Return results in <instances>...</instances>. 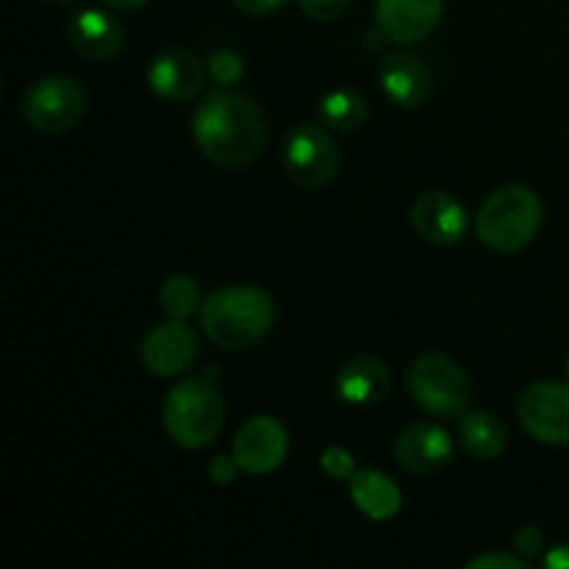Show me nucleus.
<instances>
[{
	"instance_id": "obj_1",
	"label": "nucleus",
	"mask_w": 569,
	"mask_h": 569,
	"mask_svg": "<svg viewBox=\"0 0 569 569\" xmlns=\"http://www.w3.org/2000/svg\"><path fill=\"white\" fill-rule=\"evenodd\" d=\"M192 137L200 153L222 170L253 164L267 144V120L250 94L217 89L192 114Z\"/></svg>"
},
{
	"instance_id": "obj_2",
	"label": "nucleus",
	"mask_w": 569,
	"mask_h": 569,
	"mask_svg": "<svg viewBox=\"0 0 569 569\" xmlns=\"http://www.w3.org/2000/svg\"><path fill=\"white\" fill-rule=\"evenodd\" d=\"M276 303L259 287H222L200 306V328L206 339L222 350H248L270 333Z\"/></svg>"
},
{
	"instance_id": "obj_3",
	"label": "nucleus",
	"mask_w": 569,
	"mask_h": 569,
	"mask_svg": "<svg viewBox=\"0 0 569 569\" xmlns=\"http://www.w3.org/2000/svg\"><path fill=\"white\" fill-rule=\"evenodd\" d=\"M167 437L187 450L209 448L226 426V398L211 376L187 378L167 392L161 403Z\"/></svg>"
},
{
	"instance_id": "obj_4",
	"label": "nucleus",
	"mask_w": 569,
	"mask_h": 569,
	"mask_svg": "<svg viewBox=\"0 0 569 569\" xmlns=\"http://www.w3.org/2000/svg\"><path fill=\"white\" fill-rule=\"evenodd\" d=\"M542 200L531 187L506 183L495 189L476 214V237L495 253H520L537 239Z\"/></svg>"
},
{
	"instance_id": "obj_5",
	"label": "nucleus",
	"mask_w": 569,
	"mask_h": 569,
	"mask_svg": "<svg viewBox=\"0 0 569 569\" xmlns=\"http://www.w3.org/2000/svg\"><path fill=\"white\" fill-rule=\"evenodd\" d=\"M409 392L420 409L439 420H459L472 400V387L459 361L445 353H426L409 367Z\"/></svg>"
},
{
	"instance_id": "obj_6",
	"label": "nucleus",
	"mask_w": 569,
	"mask_h": 569,
	"mask_svg": "<svg viewBox=\"0 0 569 569\" xmlns=\"http://www.w3.org/2000/svg\"><path fill=\"white\" fill-rule=\"evenodd\" d=\"M87 89L72 76H42L28 87L22 98V114L39 133H67L87 114Z\"/></svg>"
},
{
	"instance_id": "obj_7",
	"label": "nucleus",
	"mask_w": 569,
	"mask_h": 569,
	"mask_svg": "<svg viewBox=\"0 0 569 569\" xmlns=\"http://www.w3.org/2000/svg\"><path fill=\"white\" fill-rule=\"evenodd\" d=\"M283 170L303 189H322L337 178L339 150L331 133L315 122H298L283 142Z\"/></svg>"
},
{
	"instance_id": "obj_8",
	"label": "nucleus",
	"mask_w": 569,
	"mask_h": 569,
	"mask_svg": "<svg viewBox=\"0 0 569 569\" xmlns=\"http://www.w3.org/2000/svg\"><path fill=\"white\" fill-rule=\"evenodd\" d=\"M517 420L542 445H569V381H539L522 389Z\"/></svg>"
},
{
	"instance_id": "obj_9",
	"label": "nucleus",
	"mask_w": 569,
	"mask_h": 569,
	"mask_svg": "<svg viewBox=\"0 0 569 569\" xmlns=\"http://www.w3.org/2000/svg\"><path fill=\"white\" fill-rule=\"evenodd\" d=\"M231 453L248 476H270L289 456L287 426L270 415L250 417L233 437Z\"/></svg>"
},
{
	"instance_id": "obj_10",
	"label": "nucleus",
	"mask_w": 569,
	"mask_h": 569,
	"mask_svg": "<svg viewBox=\"0 0 569 569\" xmlns=\"http://www.w3.org/2000/svg\"><path fill=\"white\" fill-rule=\"evenodd\" d=\"M200 353V337L187 320L159 322L142 339V365L150 376L172 378L187 372Z\"/></svg>"
},
{
	"instance_id": "obj_11",
	"label": "nucleus",
	"mask_w": 569,
	"mask_h": 569,
	"mask_svg": "<svg viewBox=\"0 0 569 569\" xmlns=\"http://www.w3.org/2000/svg\"><path fill=\"white\" fill-rule=\"evenodd\" d=\"M395 461L415 476H437L453 461V437L437 422H411L395 437Z\"/></svg>"
},
{
	"instance_id": "obj_12",
	"label": "nucleus",
	"mask_w": 569,
	"mask_h": 569,
	"mask_svg": "<svg viewBox=\"0 0 569 569\" xmlns=\"http://www.w3.org/2000/svg\"><path fill=\"white\" fill-rule=\"evenodd\" d=\"M209 67L194 53L181 48L164 50L148 64V87L167 103H189L203 89Z\"/></svg>"
},
{
	"instance_id": "obj_13",
	"label": "nucleus",
	"mask_w": 569,
	"mask_h": 569,
	"mask_svg": "<svg viewBox=\"0 0 569 569\" xmlns=\"http://www.w3.org/2000/svg\"><path fill=\"white\" fill-rule=\"evenodd\" d=\"M445 14V0H376V26L395 44L431 37Z\"/></svg>"
},
{
	"instance_id": "obj_14",
	"label": "nucleus",
	"mask_w": 569,
	"mask_h": 569,
	"mask_svg": "<svg viewBox=\"0 0 569 569\" xmlns=\"http://www.w3.org/2000/svg\"><path fill=\"white\" fill-rule=\"evenodd\" d=\"M411 226L417 237L431 244H456L467 237L470 228V214L465 203L442 189L422 192L411 206Z\"/></svg>"
},
{
	"instance_id": "obj_15",
	"label": "nucleus",
	"mask_w": 569,
	"mask_h": 569,
	"mask_svg": "<svg viewBox=\"0 0 569 569\" xmlns=\"http://www.w3.org/2000/svg\"><path fill=\"white\" fill-rule=\"evenodd\" d=\"M67 37L78 56L89 61H111L120 56L126 28L111 11L81 9L67 22Z\"/></svg>"
},
{
	"instance_id": "obj_16",
	"label": "nucleus",
	"mask_w": 569,
	"mask_h": 569,
	"mask_svg": "<svg viewBox=\"0 0 569 569\" xmlns=\"http://www.w3.org/2000/svg\"><path fill=\"white\" fill-rule=\"evenodd\" d=\"M378 78H381V89L389 98V103L400 106V109H420L431 98V70L415 53H406V50L389 53L381 61Z\"/></svg>"
},
{
	"instance_id": "obj_17",
	"label": "nucleus",
	"mask_w": 569,
	"mask_h": 569,
	"mask_svg": "<svg viewBox=\"0 0 569 569\" xmlns=\"http://www.w3.org/2000/svg\"><path fill=\"white\" fill-rule=\"evenodd\" d=\"M389 389H392V372H389L387 361L376 359V356H356V359L345 361L342 370L333 378L337 398L356 409H370V406L381 403Z\"/></svg>"
},
{
	"instance_id": "obj_18",
	"label": "nucleus",
	"mask_w": 569,
	"mask_h": 569,
	"mask_svg": "<svg viewBox=\"0 0 569 569\" xmlns=\"http://www.w3.org/2000/svg\"><path fill=\"white\" fill-rule=\"evenodd\" d=\"M348 492L356 509L367 520H395L400 515V509H403V492H400V487L387 472L376 470V467H359L348 478Z\"/></svg>"
},
{
	"instance_id": "obj_19",
	"label": "nucleus",
	"mask_w": 569,
	"mask_h": 569,
	"mask_svg": "<svg viewBox=\"0 0 569 569\" xmlns=\"http://www.w3.org/2000/svg\"><path fill=\"white\" fill-rule=\"evenodd\" d=\"M506 442H509V433H506L500 417H495L492 411H465L459 417V445L472 459H498L506 450Z\"/></svg>"
},
{
	"instance_id": "obj_20",
	"label": "nucleus",
	"mask_w": 569,
	"mask_h": 569,
	"mask_svg": "<svg viewBox=\"0 0 569 569\" xmlns=\"http://www.w3.org/2000/svg\"><path fill=\"white\" fill-rule=\"evenodd\" d=\"M367 114H370V106L359 89H333L317 106V117L322 126L342 133L359 131L367 122Z\"/></svg>"
},
{
	"instance_id": "obj_21",
	"label": "nucleus",
	"mask_w": 569,
	"mask_h": 569,
	"mask_svg": "<svg viewBox=\"0 0 569 569\" xmlns=\"http://www.w3.org/2000/svg\"><path fill=\"white\" fill-rule=\"evenodd\" d=\"M159 306L167 317L172 320H189L192 315L200 311V289L198 281L187 272H176L167 278L159 289Z\"/></svg>"
},
{
	"instance_id": "obj_22",
	"label": "nucleus",
	"mask_w": 569,
	"mask_h": 569,
	"mask_svg": "<svg viewBox=\"0 0 569 569\" xmlns=\"http://www.w3.org/2000/svg\"><path fill=\"white\" fill-rule=\"evenodd\" d=\"M242 72H244V61L237 50L222 48L209 56V76L211 81H217L220 87H233V83L242 78Z\"/></svg>"
},
{
	"instance_id": "obj_23",
	"label": "nucleus",
	"mask_w": 569,
	"mask_h": 569,
	"mask_svg": "<svg viewBox=\"0 0 569 569\" xmlns=\"http://www.w3.org/2000/svg\"><path fill=\"white\" fill-rule=\"evenodd\" d=\"M320 467L328 478H333V481H348V478L359 470L353 453H350L348 448H342V445H331V448L322 450Z\"/></svg>"
},
{
	"instance_id": "obj_24",
	"label": "nucleus",
	"mask_w": 569,
	"mask_h": 569,
	"mask_svg": "<svg viewBox=\"0 0 569 569\" xmlns=\"http://www.w3.org/2000/svg\"><path fill=\"white\" fill-rule=\"evenodd\" d=\"M350 6V0H300V9L309 20L328 22L337 20V17L345 14V9Z\"/></svg>"
},
{
	"instance_id": "obj_25",
	"label": "nucleus",
	"mask_w": 569,
	"mask_h": 569,
	"mask_svg": "<svg viewBox=\"0 0 569 569\" xmlns=\"http://www.w3.org/2000/svg\"><path fill=\"white\" fill-rule=\"evenodd\" d=\"M511 542H515V550L522 556V559H531V556L542 553L545 533L539 531L537 526H520L515 531V537H511Z\"/></svg>"
},
{
	"instance_id": "obj_26",
	"label": "nucleus",
	"mask_w": 569,
	"mask_h": 569,
	"mask_svg": "<svg viewBox=\"0 0 569 569\" xmlns=\"http://www.w3.org/2000/svg\"><path fill=\"white\" fill-rule=\"evenodd\" d=\"M206 472H209V478L214 483H220V487H228V483L237 481V476L242 472V467H239V461L226 453H217L214 459L209 461V467H206Z\"/></svg>"
},
{
	"instance_id": "obj_27",
	"label": "nucleus",
	"mask_w": 569,
	"mask_h": 569,
	"mask_svg": "<svg viewBox=\"0 0 569 569\" xmlns=\"http://www.w3.org/2000/svg\"><path fill=\"white\" fill-rule=\"evenodd\" d=\"M470 569H526V559L520 553H483L467 561Z\"/></svg>"
},
{
	"instance_id": "obj_28",
	"label": "nucleus",
	"mask_w": 569,
	"mask_h": 569,
	"mask_svg": "<svg viewBox=\"0 0 569 569\" xmlns=\"http://www.w3.org/2000/svg\"><path fill=\"white\" fill-rule=\"evenodd\" d=\"M233 3H237V9H242L244 14L267 17V14H272V11L281 9L287 0H233Z\"/></svg>"
},
{
	"instance_id": "obj_29",
	"label": "nucleus",
	"mask_w": 569,
	"mask_h": 569,
	"mask_svg": "<svg viewBox=\"0 0 569 569\" xmlns=\"http://www.w3.org/2000/svg\"><path fill=\"white\" fill-rule=\"evenodd\" d=\"M542 565L548 569H569V545H556L545 553Z\"/></svg>"
},
{
	"instance_id": "obj_30",
	"label": "nucleus",
	"mask_w": 569,
	"mask_h": 569,
	"mask_svg": "<svg viewBox=\"0 0 569 569\" xmlns=\"http://www.w3.org/2000/svg\"><path fill=\"white\" fill-rule=\"evenodd\" d=\"M103 3L117 11H131V9H139V6H144L148 0H103Z\"/></svg>"
},
{
	"instance_id": "obj_31",
	"label": "nucleus",
	"mask_w": 569,
	"mask_h": 569,
	"mask_svg": "<svg viewBox=\"0 0 569 569\" xmlns=\"http://www.w3.org/2000/svg\"><path fill=\"white\" fill-rule=\"evenodd\" d=\"M44 3H50V6H70V3H76V0H44Z\"/></svg>"
},
{
	"instance_id": "obj_32",
	"label": "nucleus",
	"mask_w": 569,
	"mask_h": 569,
	"mask_svg": "<svg viewBox=\"0 0 569 569\" xmlns=\"http://www.w3.org/2000/svg\"><path fill=\"white\" fill-rule=\"evenodd\" d=\"M567 381H569V356H567Z\"/></svg>"
}]
</instances>
